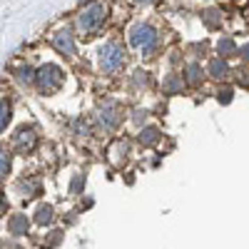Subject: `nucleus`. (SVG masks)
Returning <instances> with one entry per match:
<instances>
[{"instance_id":"9b49d317","label":"nucleus","mask_w":249,"mask_h":249,"mask_svg":"<svg viewBox=\"0 0 249 249\" xmlns=\"http://www.w3.org/2000/svg\"><path fill=\"white\" fill-rule=\"evenodd\" d=\"M210 72L214 75V77H224L227 75V65L222 60H212V65H210Z\"/></svg>"},{"instance_id":"f257e3e1","label":"nucleus","mask_w":249,"mask_h":249,"mask_svg":"<svg viewBox=\"0 0 249 249\" xmlns=\"http://www.w3.org/2000/svg\"><path fill=\"white\" fill-rule=\"evenodd\" d=\"M124 65V50L117 43H107L100 50V68L105 72H117Z\"/></svg>"},{"instance_id":"1a4fd4ad","label":"nucleus","mask_w":249,"mask_h":249,"mask_svg":"<svg viewBox=\"0 0 249 249\" xmlns=\"http://www.w3.org/2000/svg\"><path fill=\"white\" fill-rule=\"evenodd\" d=\"M8 170H10V155H8V150L3 147V144H0V177H5Z\"/></svg>"},{"instance_id":"9d476101","label":"nucleus","mask_w":249,"mask_h":249,"mask_svg":"<svg viewBox=\"0 0 249 249\" xmlns=\"http://www.w3.org/2000/svg\"><path fill=\"white\" fill-rule=\"evenodd\" d=\"M8 122H10V105L8 102H0V132L5 130Z\"/></svg>"},{"instance_id":"423d86ee","label":"nucleus","mask_w":249,"mask_h":249,"mask_svg":"<svg viewBox=\"0 0 249 249\" xmlns=\"http://www.w3.org/2000/svg\"><path fill=\"white\" fill-rule=\"evenodd\" d=\"M55 48L62 53V55H75V40H72V33L70 30H60L55 35Z\"/></svg>"},{"instance_id":"0eeeda50","label":"nucleus","mask_w":249,"mask_h":249,"mask_svg":"<svg viewBox=\"0 0 249 249\" xmlns=\"http://www.w3.org/2000/svg\"><path fill=\"white\" fill-rule=\"evenodd\" d=\"M100 122L105 124V130H115L117 122H120V115H117V107L115 105H105L100 110Z\"/></svg>"},{"instance_id":"f03ea898","label":"nucleus","mask_w":249,"mask_h":249,"mask_svg":"<svg viewBox=\"0 0 249 249\" xmlns=\"http://www.w3.org/2000/svg\"><path fill=\"white\" fill-rule=\"evenodd\" d=\"M105 15H107L105 8L97 5V3H92V5H88L85 10H82V15H80V28L85 30V33H92V30H97V28L102 25Z\"/></svg>"},{"instance_id":"39448f33","label":"nucleus","mask_w":249,"mask_h":249,"mask_svg":"<svg viewBox=\"0 0 249 249\" xmlns=\"http://www.w3.org/2000/svg\"><path fill=\"white\" fill-rule=\"evenodd\" d=\"M35 142H37V137H35V132H33L30 127L18 130V135H15V147H18L20 152H30V150L35 147Z\"/></svg>"},{"instance_id":"ddd939ff","label":"nucleus","mask_w":249,"mask_h":249,"mask_svg":"<svg viewBox=\"0 0 249 249\" xmlns=\"http://www.w3.org/2000/svg\"><path fill=\"white\" fill-rule=\"evenodd\" d=\"M140 140H142V142H147V144H155V142L160 140V132H157V130H144Z\"/></svg>"},{"instance_id":"f8f14e48","label":"nucleus","mask_w":249,"mask_h":249,"mask_svg":"<svg viewBox=\"0 0 249 249\" xmlns=\"http://www.w3.org/2000/svg\"><path fill=\"white\" fill-rule=\"evenodd\" d=\"M37 222H40V224L53 222V210H50V207H40V212H37Z\"/></svg>"},{"instance_id":"4468645a","label":"nucleus","mask_w":249,"mask_h":249,"mask_svg":"<svg viewBox=\"0 0 249 249\" xmlns=\"http://www.w3.org/2000/svg\"><path fill=\"white\" fill-rule=\"evenodd\" d=\"M20 80H25V82H30V80H33V72H30L28 68H25V70H20Z\"/></svg>"},{"instance_id":"7ed1b4c3","label":"nucleus","mask_w":249,"mask_h":249,"mask_svg":"<svg viewBox=\"0 0 249 249\" xmlns=\"http://www.w3.org/2000/svg\"><path fill=\"white\" fill-rule=\"evenodd\" d=\"M37 85L43 92H55L62 85V70L57 65H45L37 72Z\"/></svg>"},{"instance_id":"6e6552de","label":"nucleus","mask_w":249,"mask_h":249,"mask_svg":"<svg viewBox=\"0 0 249 249\" xmlns=\"http://www.w3.org/2000/svg\"><path fill=\"white\" fill-rule=\"evenodd\" d=\"M25 230H28V219H25V214H18V217L10 219V232H13V234H25Z\"/></svg>"},{"instance_id":"2eb2a0df","label":"nucleus","mask_w":249,"mask_h":249,"mask_svg":"<svg viewBox=\"0 0 249 249\" xmlns=\"http://www.w3.org/2000/svg\"><path fill=\"white\" fill-rule=\"evenodd\" d=\"M3 212H5V199L0 197V214H3Z\"/></svg>"},{"instance_id":"20e7f679","label":"nucleus","mask_w":249,"mask_h":249,"mask_svg":"<svg viewBox=\"0 0 249 249\" xmlns=\"http://www.w3.org/2000/svg\"><path fill=\"white\" fill-rule=\"evenodd\" d=\"M155 43H157V35L150 25H140V28L132 30V45L142 48V53H152Z\"/></svg>"}]
</instances>
